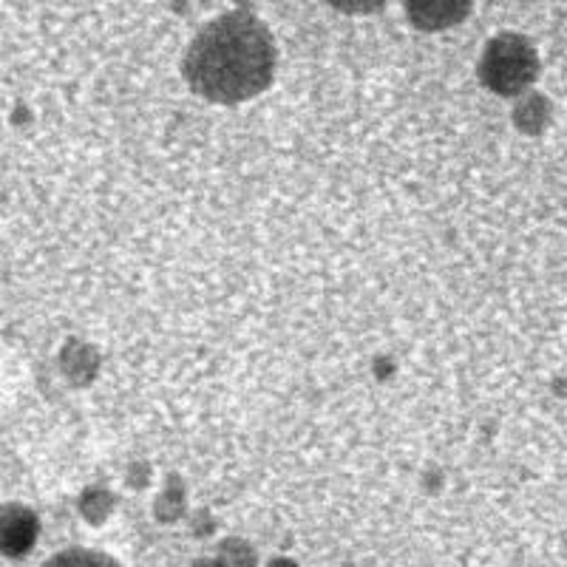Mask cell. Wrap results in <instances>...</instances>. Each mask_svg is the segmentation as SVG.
<instances>
[{"mask_svg":"<svg viewBox=\"0 0 567 567\" xmlns=\"http://www.w3.org/2000/svg\"><path fill=\"white\" fill-rule=\"evenodd\" d=\"M182 71L199 97L219 105L245 103L276 78V40L247 9L225 12L190 40Z\"/></svg>","mask_w":567,"mask_h":567,"instance_id":"1","label":"cell"},{"mask_svg":"<svg viewBox=\"0 0 567 567\" xmlns=\"http://www.w3.org/2000/svg\"><path fill=\"white\" fill-rule=\"evenodd\" d=\"M536 69H539V63H536L534 45L523 34L511 32L496 34L485 45L483 60H480L483 83L503 97H514L523 89H528L530 80L536 78Z\"/></svg>","mask_w":567,"mask_h":567,"instance_id":"2","label":"cell"},{"mask_svg":"<svg viewBox=\"0 0 567 567\" xmlns=\"http://www.w3.org/2000/svg\"><path fill=\"white\" fill-rule=\"evenodd\" d=\"M474 0H406V14L420 32L457 27L471 14Z\"/></svg>","mask_w":567,"mask_h":567,"instance_id":"3","label":"cell"},{"mask_svg":"<svg viewBox=\"0 0 567 567\" xmlns=\"http://www.w3.org/2000/svg\"><path fill=\"white\" fill-rule=\"evenodd\" d=\"M43 567H120V561L111 559L109 554H100V550L71 548V550H63V554L52 556Z\"/></svg>","mask_w":567,"mask_h":567,"instance_id":"4","label":"cell"},{"mask_svg":"<svg viewBox=\"0 0 567 567\" xmlns=\"http://www.w3.org/2000/svg\"><path fill=\"white\" fill-rule=\"evenodd\" d=\"M323 3L343 14H372L386 7V0H323Z\"/></svg>","mask_w":567,"mask_h":567,"instance_id":"5","label":"cell"},{"mask_svg":"<svg viewBox=\"0 0 567 567\" xmlns=\"http://www.w3.org/2000/svg\"><path fill=\"white\" fill-rule=\"evenodd\" d=\"M194 567H219V565H216V561H199V565H194Z\"/></svg>","mask_w":567,"mask_h":567,"instance_id":"6","label":"cell"}]
</instances>
